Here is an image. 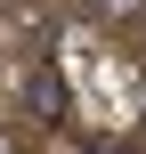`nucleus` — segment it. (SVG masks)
I'll use <instances>...</instances> for the list:
<instances>
[{
  "instance_id": "2",
  "label": "nucleus",
  "mask_w": 146,
  "mask_h": 154,
  "mask_svg": "<svg viewBox=\"0 0 146 154\" xmlns=\"http://www.w3.org/2000/svg\"><path fill=\"white\" fill-rule=\"evenodd\" d=\"M98 16H138V0H89Z\"/></svg>"
},
{
  "instance_id": "1",
  "label": "nucleus",
  "mask_w": 146,
  "mask_h": 154,
  "mask_svg": "<svg viewBox=\"0 0 146 154\" xmlns=\"http://www.w3.org/2000/svg\"><path fill=\"white\" fill-rule=\"evenodd\" d=\"M16 97H24V114H33V122H65V106H73V97H65V81H57L49 65H33V73L16 81Z\"/></svg>"
}]
</instances>
